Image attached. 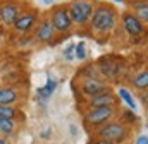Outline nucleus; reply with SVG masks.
Masks as SVG:
<instances>
[{"label": "nucleus", "instance_id": "9d476101", "mask_svg": "<svg viewBox=\"0 0 148 144\" xmlns=\"http://www.w3.org/2000/svg\"><path fill=\"white\" fill-rule=\"evenodd\" d=\"M122 22H124V29H126L131 36H138V35L143 33V24H141V21H140L136 16H133V14H124V16H122Z\"/></svg>", "mask_w": 148, "mask_h": 144}, {"label": "nucleus", "instance_id": "1a4fd4ad", "mask_svg": "<svg viewBox=\"0 0 148 144\" xmlns=\"http://www.w3.org/2000/svg\"><path fill=\"white\" fill-rule=\"evenodd\" d=\"M81 89H83V93L86 94V96H95V94H100V93H103V91H107L109 88H107V84L103 82V81H100V79H97V77H86L84 79V82H83V86H81Z\"/></svg>", "mask_w": 148, "mask_h": 144}, {"label": "nucleus", "instance_id": "aec40b11", "mask_svg": "<svg viewBox=\"0 0 148 144\" xmlns=\"http://www.w3.org/2000/svg\"><path fill=\"white\" fill-rule=\"evenodd\" d=\"M74 57L77 60H84L86 58V45H84V41H77V45L74 46Z\"/></svg>", "mask_w": 148, "mask_h": 144}, {"label": "nucleus", "instance_id": "f3484780", "mask_svg": "<svg viewBox=\"0 0 148 144\" xmlns=\"http://www.w3.org/2000/svg\"><path fill=\"white\" fill-rule=\"evenodd\" d=\"M134 10H136L134 16L141 22H147L148 24V3H134Z\"/></svg>", "mask_w": 148, "mask_h": 144}, {"label": "nucleus", "instance_id": "2eb2a0df", "mask_svg": "<svg viewBox=\"0 0 148 144\" xmlns=\"http://www.w3.org/2000/svg\"><path fill=\"white\" fill-rule=\"evenodd\" d=\"M100 69H102V74L103 75H107V77H115L117 75V64L115 62H112L109 58H102L100 60Z\"/></svg>", "mask_w": 148, "mask_h": 144}, {"label": "nucleus", "instance_id": "6ab92c4d", "mask_svg": "<svg viewBox=\"0 0 148 144\" xmlns=\"http://www.w3.org/2000/svg\"><path fill=\"white\" fill-rule=\"evenodd\" d=\"M133 84H134L136 89H148V71L138 74V75L134 77Z\"/></svg>", "mask_w": 148, "mask_h": 144}, {"label": "nucleus", "instance_id": "20e7f679", "mask_svg": "<svg viewBox=\"0 0 148 144\" xmlns=\"http://www.w3.org/2000/svg\"><path fill=\"white\" fill-rule=\"evenodd\" d=\"M114 115V107H100V108H90L84 115V124L90 127H100L107 124Z\"/></svg>", "mask_w": 148, "mask_h": 144}, {"label": "nucleus", "instance_id": "b1692460", "mask_svg": "<svg viewBox=\"0 0 148 144\" xmlns=\"http://www.w3.org/2000/svg\"><path fill=\"white\" fill-rule=\"evenodd\" d=\"M0 144H9V141H7L5 137H2V136H0Z\"/></svg>", "mask_w": 148, "mask_h": 144}, {"label": "nucleus", "instance_id": "f257e3e1", "mask_svg": "<svg viewBox=\"0 0 148 144\" xmlns=\"http://www.w3.org/2000/svg\"><path fill=\"white\" fill-rule=\"evenodd\" d=\"M115 24V12L107 5H100L95 9L91 16V28L95 33H107Z\"/></svg>", "mask_w": 148, "mask_h": 144}, {"label": "nucleus", "instance_id": "393cba45", "mask_svg": "<svg viewBox=\"0 0 148 144\" xmlns=\"http://www.w3.org/2000/svg\"><path fill=\"white\" fill-rule=\"evenodd\" d=\"M93 144H110V143H107V141H100V139H98V141H95Z\"/></svg>", "mask_w": 148, "mask_h": 144}, {"label": "nucleus", "instance_id": "7ed1b4c3", "mask_svg": "<svg viewBox=\"0 0 148 144\" xmlns=\"http://www.w3.org/2000/svg\"><path fill=\"white\" fill-rule=\"evenodd\" d=\"M126 136H127V129L119 122H107L97 129V137L100 141H107L110 144L122 143Z\"/></svg>", "mask_w": 148, "mask_h": 144}, {"label": "nucleus", "instance_id": "bb28decb", "mask_svg": "<svg viewBox=\"0 0 148 144\" xmlns=\"http://www.w3.org/2000/svg\"><path fill=\"white\" fill-rule=\"evenodd\" d=\"M110 2H119V3H122L124 0H110Z\"/></svg>", "mask_w": 148, "mask_h": 144}, {"label": "nucleus", "instance_id": "6e6552de", "mask_svg": "<svg viewBox=\"0 0 148 144\" xmlns=\"http://www.w3.org/2000/svg\"><path fill=\"white\" fill-rule=\"evenodd\" d=\"M55 28L50 21V17H43L40 22L36 24V33H35V38H36L40 43H52L53 41V36H55Z\"/></svg>", "mask_w": 148, "mask_h": 144}, {"label": "nucleus", "instance_id": "f03ea898", "mask_svg": "<svg viewBox=\"0 0 148 144\" xmlns=\"http://www.w3.org/2000/svg\"><path fill=\"white\" fill-rule=\"evenodd\" d=\"M67 12H69V17H71V21L74 24L83 26L88 21H91L95 7H93L91 0H73L67 7Z\"/></svg>", "mask_w": 148, "mask_h": 144}, {"label": "nucleus", "instance_id": "a878e982", "mask_svg": "<svg viewBox=\"0 0 148 144\" xmlns=\"http://www.w3.org/2000/svg\"><path fill=\"white\" fill-rule=\"evenodd\" d=\"M52 2H53V0H43V3H47V5H48V3H52Z\"/></svg>", "mask_w": 148, "mask_h": 144}, {"label": "nucleus", "instance_id": "f8f14e48", "mask_svg": "<svg viewBox=\"0 0 148 144\" xmlns=\"http://www.w3.org/2000/svg\"><path fill=\"white\" fill-rule=\"evenodd\" d=\"M114 101H115L114 94H112L110 91L107 89V91H103V93H100V94H95V96H91V98H90V107H91V108L112 107V105H114Z\"/></svg>", "mask_w": 148, "mask_h": 144}, {"label": "nucleus", "instance_id": "9b49d317", "mask_svg": "<svg viewBox=\"0 0 148 144\" xmlns=\"http://www.w3.org/2000/svg\"><path fill=\"white\" fill-rule=\"evenodd\" d=\"M19 101V93L12 86H0V105L14 107Z\"/></svg>", "mask_w": 148, "mask_h": 144}, {"label": "nucleus", "instance_id": "c85d7f7f", "mask_svg": "<svg viewBox=\"0 0 148 144\" xmlns=\"http://www.w3.org/2000/svg\"><path fill=\"white\" fill-rule=\"evenodd\" d=\"M0 24H2V22H0Z\"/></svg>", "mask_w": 148, "mask_h": 144}, {"label": "nucleus", "instance_id": "412c9836", "mask_svg": "<svg viewBox=\"0 0 148 144\" xmlns=\"http://www.w3.org/2000/svg\"><path fill=\"white\" fill-rule=\"evenodd\" d=\"M74 46H76V45H69V46H67V48H66V50H64V57H66V60H73L74 58Z\"/></svg>", "mask_w": 148, "mask_h": 144}, {"label": "nucleus", "instance_id": "dca6fc26", "mask_svg": "<svg viewBox=\"0 0 148 144\" xmlns=\"http://www.w3.org/2000/svg\"><path fill=\"white\" fill-rule=\"evenodd\" d=\"M19 110L16 107H5V105H0V118H9V120H17L19 117Z\"/></svg>", "mask_w": 148, "mask_h": 144}, {"label": "nucleus", "instance_id": "4468645a", "mask_svg": "<svg viewBox=\"0 0 148 144\" xmlns=\"http://www.w3.org/2000/svg\"><path fill=\"white\" fill-rule=\"evenodd\" d=\"M17 129V120H9V118H0V136L2 137H10L14 136Z\"/></svg>", "mask_w": 148, "mask_h": 144}, {"label": "nucleus", "instance_id": "4be33fe9", "mask_svg": "<svg viewBox=\"0 0 148 144\" xmlns=\"http://www.w3.org/2000/svg\"><path fill=\"white\" fill-rule=\"evenodd\" d=\"M134 144H148V136H140Z\"/></svg>", "mask_w": 148, "mask_h": 144}, {"label": "nucleus", "instance_id": "a211bd4d", "mask_svg": "<svg viewBox=\"0 0 148 144\" xmlns=\"http://www.w3.org/2000/svg\"><path fill=\"white\" fill-rule=\"evenodd\" d=\"M119 96L122 98V101H124V103H126L129 108H133V110H136V108H138V107H136V101H134V98L131 96V93H129L126 88H119Z\"/></svg>", "mask_w": 148, "mask_h": 144}, {"label": "nucleus", "instance_id": "ddd939ff", "mask_svg": "<svg viewBox=\"0 0 148 144\" xmlns=\"http://www.w3.org/2000/svg\"><path fill=\"white\" fill-rule=\"evenodd\" d=\"M55 88H57V81H55V79H52V77H48V79H47V84H45L43 88H38V89H36L38 100H40L41 103H47V101L50 100V96L53 94Z\"/></svg>", "mask_w": 148, "mask_h": 144}, {"label": "nucleus", "instance_id": "39448f33", "mask_svg": "<svg viewBox=\"0 0 148 144\" xmlns=\"http://www.w3.org/2000/svg\"><path fill=\"white\" fill-rule=\"evenodd\" d=\"M21 14V7L16 0H2L0 2V22L5 26H12Z\"/></svg>", "mask_w": 148, "mask_h": 144}, {"label": "nucleus", "instance_id": "cd10ccee", "mask_svg": "<svg viewBox=\"0 0 148 144\" xmlns=\"http://www.w3.org/2000/svg\"><path fill=\"white\" fill-rule=\"evenodd\" d=\"M147 101H148V93L145 94V103H147Z\"/></svg>", "mask_w": 148, "mask_h": 144}, {"label": "nucleus", "instance_id": "5701e85b", "mask_svg": "<svg viewBox=\"0 0 148 144\" xmlns=\"http://www.w3.org/2000/svg\"><path fill=\"white\" fill-rule=\"evenodd\" d=\"M50 134H52L50 130H45V132H41V137H43V139H47V137H48Z\"/></svg>", "mask_w": 148, "mask_h": 144}, {"label": "nucleus", "instance_id": "0eeeda50", "mask_svg": "<svg viewBox=\"0 0 148 144\" xmlns=\"http://www.w3.org/2000/svg\"><path fill=\"white\" fill-rule=\"evenodd\" d=\"M36 12H21L19 17L16 19V22L12 24V28L17 35H28L33 29V26L36 24Z\"/></svg>", "mask_w": 148, "mask_h": 144}, {"label": "nucleus", "instance_id": "423d86ee", "mask_svg": "<svg viewBox=\"0 0 148 144\" xmlns=\"http://www.w3.org/2000/svg\"><path fill=\"white\" fill-rule=\"evenodd\" d=\"M50 21H52V24H53V28H55L57 33H67L71 29V26H73V21L69 17L67 9L66 7H60V5L59 7H53L52 16H50Z\"/></svg>", "mask_w": 148, "mask_h": 144}]
</instances>
